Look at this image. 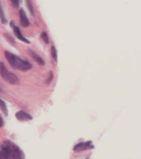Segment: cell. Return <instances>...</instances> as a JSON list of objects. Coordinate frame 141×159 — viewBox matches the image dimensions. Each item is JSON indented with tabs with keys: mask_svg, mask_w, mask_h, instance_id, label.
I'll return each mask as SVG.
<instances>
[{
	"mask_svg": "<svg viewBox=\"0 0 141 159\" xmlns=\"http://www.w3.org/2000/svg\"><path fill=\"white\" fill-rule=\"evenodd\" d=\"M0 159H24L23 151L15 143L6 140L0 147Z\"/></svg>",
	"mask_w": 141,
	"mask_h": 159,
	"instance_id": "1",
	"label": "cell"
},
{
	"mask_svg": "<svg viewBox=\"0 0 141 159\" xmlns=\"http://www.w3.org/2000/svg\"><path fill=\"white\" fill-rule=\"evenodd\" d=\"M5 56L9 62V64L16 69L21 70V71H27L32 68V64L30 62L22 59L9 51H5Z\"/></svg>",
	"mask_w": 141,
	"mask_h": 159,
	"instance_id": "2",
	"label": "cell"
},
{
	"mask_svg": "<svg viewBox=\"0 0 141 159\" xmlns=\"http://www.w3.org/2000/svg\"><path fill=\"white\" fill-rule=\"evenodd\" d=\"M0 75L2 76V78L8 84H16L19 82L18 77L14 73L10 72L3 62L0 63Z\"/></svg>",
	"mask_w": 141,
	"mask_h": 159,
	"instance_id": "3",
	"label": "cell"
},
{
	"mask_svg": "<svg viewBox=\"0 0 141 159\" xmlns=\"http://www.w3.org/2000/svg\"><path fill=\"white\" fill-rule=\"evenodd\" d=\"M93 148V145L91 141H86V142H82L75 145L74 147V151L75 152H81V151L87 150V149H92Z\"/></svg>",
	"mask_w": 141,
	"mask_h": 159,
	"instance_id": "4",
	"label": "cell"
},
{
	"mask_svg": "<svg viewBox=\"0 0 141 159\" xmlns=\"http://www.w3.org/2000/svg\"><path fill=\"white\" fill-rule=\"evenodd\" d=\"M10 25H11V27H12V28H13V30H14V33H15V34H16V36L17 38H18L20 41L25 42V43H28V44L30 43V42L24 37V35H23L22 33H21V30L19 29V27L16 26L13 22H11V23H10Z\"/></svg>",
	"mask_w": 141,
	"mask_h": 159,
	"instance_id": "5",
	"label": "cell"
},
{
	"mask_svg": "<svg viewBox=\"0 0 141 159\" xmlns=\"http://www.w3.org/2000/svg\"><path fill=\"white\" fill-rule=\"evenodd\" d=\"M16 117L18 120H21V121H27V120H32L33 117L27 113L25 111H19L16 113Z\"/></svg>",
	"mask_w": 141,
	"mask_h": 159,
	"instance_id": "6",
	"label": "cell"
},
{
	"mask_svg": "<svg viewBox=\"0 0 141 159\" xmlns=\"http://www.w3.org/2000/svg\"><path fill=\"white\" fill-rule=\"evenodd\" d=\"M20 22H21V25H23L24 27H28L30 25L29 19L26 16L24 9H20Z\"/></svg>",
	"mask_w": 141,
	"mask_h": 159,
	"instance_id": "7",
	"label": "cell"
},
{
	"mask_svg": "<svg viewBox=\"0 0 141 159\" xmlns=\"http://www.w3.org/2000/svg\"><path fill=\"white\" fill-rule=\"evenodd\" d=\"M29 52H30V55L33 57V59L39 64V65H41V66H43L44 65V60L38 55V54H36L34 51H32V50H29Z\"/></svg>",
	"mask_w": 141,
	"mask_h": 159,
	"instance_id": "8",
	"label": "cell"
},
{
	"mask_svg": "<svg viewBox=\"0 0 141 159\" xmlns=\"http://www.w3.org/2000/svg\"><path fill=\"white\" fill-rule=\"evenodd\" d=\"M0 110L4 112V114L6 116L8 115V111H7V104L2 99H0Z\"/></svg>",
	"mask_w": 141,
	"mask_h": 159,
	"instance_id": "9",
	"label": "cell"
},
{
	"mask_svg": "<svg viewBox=\"0 0 141 159\" xmlns=\"http://www.w3.org/2000/svg\"><path fill=\"white\" fill-rule=\"evenodd\" d=\"M51 55L53 57V59L55 60V62H57V59H58V54H57V50L55 48V46H52L51 47Z\"/></svg>",
	"mask_w": 141,
	"mask_h": 159,
	"instance_id": "10",
	"label": "cell"
},
{
	"mask_svg": "<svg viewBox=\"0 0 141 159\" xmlns=\"http://www.w3.org/2000/svg\"><path fill=\"white\" fill-rule=\"evenodd\" d=\"M41 37H42V39L43 40V42H45L46 44H48L49 43V36H48V34L46 33V32H43L42 34H41Z\"/></svg>",
	"mask_w": 141,
	"mask_h": 159,
	"instance_id": "11",
	"label": "cell"
},
{
	"mask_svg": "<svg viewBox=\"0 0 141 159\" xmlns=\"http://www.w3.org/2000/svg\"><path fill=\"white\" fill-rule=\"evenodd\" d=\"M0 17H1L2 23H3V24H6V23H7V20H6V18H5L4 14H3V9H2V7H0Z\"/></svg>",
	"mask_w": 141,
	"mask_h": 159,
	"instance_id": "12",
	"label": "cell"
},
{
	"mask_svg": "<svg viewBox=\"0 0 141 159\" xmlns=\"http://www.w3.org/2000/svg\"><path fill=\"white\" fill-rule=\"evenodd\" d=\"M11 3H12V6L15 7H19V1H17V0H12Z\"/></svg>",
	"mask_w": 141,
	"mask_h": 159,
	"instance_id": "13",
	"label": "cell"
},
{
	"mask_svg": "<svg viewBox=\"0 0 141 159\" xmlns=\"http://www.w3.org/2000/svg\"><path fill=\"white\" fill-rule=\"evenodd\" d=\"M26 3H27L28 7H29V8H30V11H31L32 15H33V7H32V4H31L32 2H31V1H27Z\"/></svg>",
	"mask_w": 141,
	"mask_h": 159,
	"instance_id": "14",
	"label": "cell"
},
{
	"mask_svg": "<svg viewBox=\"0 0 141 159\" xmlns=\"http://www.w3.org/2000/svg\"><path fill=\"white\" fill-rule=\"evenodd\" d=\"M52 78H53V73L52 72H50V78L47 80V83H50L51 82V80H52Z\"/></svg>",
	"mask_w": 141,
	"mask_h": 159,
	"instance_id": "15",
	"label": "cell"
},
{
	"mask_svg": "<svg viewBox=\"0 0 141 159\" xmlns=\"http://www.w3.org/2000/svg\"><path fill=\"white\" fill-rule=\"evenodd\" d=\"M3 125H4V122H3V119H2V117L0 116V128H1V127H3Z\"/></svg>",
	"mask_w": 141,
	"mask_h": 159,
	"instance_id": "16",
	"label": "cell"
}]
</instances>
